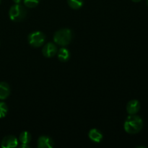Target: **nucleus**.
<instances>
[{"instance_id": "f257e3e1", "label": "nucleus", "mask_w": 148, "mask_h": 148, "mask_svg": "<svg viewBox=\"0 0 148 148\" xmlns=\"http://www.w3.org/2000/svg\"><path fill=\"white\" fill-rule=\"evenodd\" d=\"M143 127V121L139 116L136 114L130 115L124 121V128L126 132L134 134L140 132Z\"/></svg>"}, {"instance_id": "f03ea898", "label": "nucleus", "mask_w": 148, "mask_h": 148, "mask_svg": "<svg viewBox=\"0 0 148 148\" xmlns=\"http://www.w3.org/2000/svg\"><path fill=\"white\" fill-rule=\"evenodd\" d=\"M72 38V32L70 29L62 28L57 30L53 35V40L56 44L66 46L71 42Z\"/></svg>"}, {"instance_id": "7ed1b4c3", "label": "nucleus", "mask_w": 148, "mask_h": 148, "mask_svg": "<svg viewBox=\"0 0 148 148\" xmlns=\"http://www.w3.org/2000/svg\"><path fill=\"white\" fill-rule=\"evenodd\" d=\"M9 16L12 21L21 22L25 18L26 10L20 4H15L12 6L9 11Z\"/></svg>"}, {"instance_id": "20e7f679", "label": "nucleus", "mask_w": 148, "mask_h": 148, "mask_svg": "<svg viewBox=\"0 0 148 148\" xmlns=\"http://www.w3.org/2000/svg\"><path fill=\"white\" fill-rule=\"evenodd\" d=\"M46 36L41 31H34L30 33L27 36L29 44L34 48H38L44 43Z\"/></svg>"}, {"instance_id": "39448f33", "label": "nucleus", "mask_w": 148, "mask_h": 148, "mask_svg": "<svg viewBox=\"0 0 148 148\" xmlns=\"http://www.w3.org/2000/svg\"><path fill=\"white\" fill-rule=\"evenodd\" d=\"M57 47L53 43H48L43 46L42 49V53L45 57H53L57 53Z\"/></svg>"}, {"instance_id": "423d86ee", "label": "nucleus", "mask_w": 148, "mask_h": 148, "mask_svg": "<svg viewBox=\"0 0 148 148\" xmlns=\"http://www.w3.org/2000/svg\"><path fill=\"white\" fill-rule=\"evenodd\" d=\"M18 145V140L14 136L7 135L2 139L1 143V147L3 148L16 147Z\"/></svg>"}, {"instance_id": "0eeeda50", "label": "nucleus", "mask_w": 148, "mask_h": 148, "mask_svg": "<svg viewBox=\"0 0 148 148\" xmlns=\"http://www.w3.org/2000/svg\"><path fill=\"white\" fill-rule=\"evenodd\" d=\"M53 141L49 136H40L38 140V147L52 148L53 147Z\"/></svg>"}, {"instance_id": "6e6552de", "label": "nucleus", "mask_w": 148, "mask_h": 148, "mask_svg": "<svg viewBox=\"0 0 148 148\" xmlns=\"http://www.w3.org/2000/svg\"><path fill=\"white\" fill-rule=\"evenodd\" d=\"M140 109V104L137 100H132L127 105V111L130 115L136 114Z\"/></svg>"}, {"instance_id": "1a4fd4ad", "label": "nucleus", "mask_w": 148, "mask_h": 148, "mask_svg": "<svg viewBox=\"0 0 148 148\" xmlns=\"http://www.w3.org/2000/svg\"><path fill=\"white\" fill-rule=\"evenodd\" d=\"M88 137L94 143H99L103 140V134L97 129H92L90 130Z\"/></svg>"}, {"instance_id": "9d476101", "label": "nucleus", "mask_w": 148, "mask_h": 148, "mask_svg": "<svg viewBox=\"0 0 148 148\" xmlns=\"http://www.w3.org/2000/svg\"><path fill=\"white\" fill-rule=\"evenodd\" d=\"M10 94V87L5 82H0V100H4Z\"/></svg>"}, {"instance_id": "9b49d317", "label": "nucleus", "mask_w": 148, "mask_h": 148, "mask_svg": "<svg viewBox=\"0 0 148 148\" xmlns=\"http://www.w3.org/2000/svg\"><path fill=\"white\" fill-rule=\"evenodd\" d=\"M57 57L62 62H66L70 58V52L66 48H62L57 51Z\"/></svg>"}, {"instance_id": "f8f14e48", "label": "nucleus", "mask_w": 148, "mask_h": 148, "mask_svg": "<svg viewBox=\"0 0 148 148\" xmlns=\"http://www.w3.org/2000/svg\"><path fill=\"white\" fill-rule=\"evenodd\" d=\"M31 134L30 132L27 131H24L20 133V137H19V140L22 144H29L31 141Z\"/></svg>"}, {"instance_id": "ddd939ff", "label": "nucleus", "mask_w": 148, "mask_h": 148, "mask_svg": "<svg viewBox=\"0 0 148 148\" xmlns=\"http://www.w3.org/2000/svg\"><path fill=\"white\" fill-rule=\"evenodd\" d=\"M67 3L73 10H79L83 5V0H67Z\"/></svg>"}, {"instance_id": "4468645a", "label": "nucleus", "mask_w": 148, "mask_h": 148, "mask_svg": "<svg viewBox=\"0 0 148 148\" xmlns=\"http://www.w3.org/2000/svg\"><path fill=\"white\" fill-rule=\"evenodd\" d=\"M8 112V106L4 102H0V119L6 116Z\"/></svg>"}, {"instance_id": "2eb2a0df", "label": "nucleus", "mask_w": 148, "mask_h": 148, "mask_svg": "<svg viewBox=\"0 0 148 148\" xmlns=\"http://www.w3.org/2000/svg\"><path fill=\"white\" fill-rule=\"evenodd\" d=\"M40 0H23L25 6L28 8H33L36 7L39 4Z\"/></svg>"}, {"instance_id": "dca6fc26", "label": "nucleus", "mask_w": 148, "mask_h": 148, "mask_svg": "<svg viewBox=\"0 0 148 148\" xmlns=\"http://www.w3.org/2000/svg\"><path fill=\"white\" fill-rule=\"evenodd\" d=\"M20 147H21V148H23V147L28 148V147H30V146L28 145V144H22L20 146Z\"/></svg>"}, {"instance_id": "f3484780", "label": "nucleus", "mask_w": 148, "mask_h": 148, "mask_svg": "<svg viewBox=\"0 0 148 148\" xmlns=\"http://www.w3.org/2000/svg\"><path fill=\"white\" fill-rule=\"evenodd\" d=\"M22 1H23V0H13V1H14L15 4H20Z\"/></svg>"}, {"instance_id": "a211bd4d", "label": "nucleus", "mask_w": 148, "mask_h": 148, "mask_svg": "<svg viewBox=\"0 0 148 148\" xmlns=\"http://www.w3.org/2000/svg\"><path fill=\"white\" fill-rule=\"evenodd\" d=\"M132 1L133 2H140V1H142V0H132Z\"/></svg>"}, {"instance_id": "6ab92c4d", "label": "nucleus", "mask_w": 148, "mask_h": 148, "mask_svg": "<svg viewBox=\"0 0 148 148\" xmlns=\"http://www.w3.org/2000/svg\"><path fill=\"white\" fill-rule=\"evenodd\" d=\"M147 5H148V0H147Z\"/></svg>"}, {"instance_id": "aec40b11", "label": "nucleus", "mask_w": 148, "mask_h": 148, "mask_svg": "<svg viewBox=\"0 0 148 148\" xmlns=\"http://www.w3.org/2000/svg\"><path fill=\"white\" fill-rule=\"evenodd\" d=\"M0 3H1V0H0Z\"/></svg>"}]
</instances>
